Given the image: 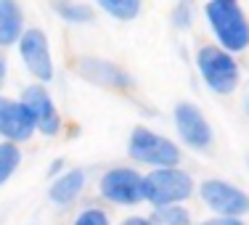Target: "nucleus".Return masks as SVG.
Here are the masks:
<instances>
[{
  "label": "nucleus",
  "instance_id": "f257e3e1",
  "mask_svg": "<svg viewBox=\"0 0 249 225\" xmlns=\"http://www.w3.org/2000/svg\"><path fill=\"white\" fill-rule=\"evenodd\" d=\"M201 16L217 48L233 56L249 51V14L239 0H207Z\"/></svg>",
  "mask_w": 249,
  "mask_h": 225
},
{
  "label": "nucleus",
  "instance_id": "f03ea898",
  "mask_svg": "<svg viewBox=\"0 0 249 225\" xmlns=\"http://www.w3.org/2000/svg\"><path fill=\"white\" fill-rule=\"evenodd\" d=\"M194 67L201 80V85L212 93V96L228 98L244 82V69H241L239 56L217 48L215 43H201L194 53Z\"/></svg>",
  "mask_w": 249,
  "mask_h": 225
},
{
  "label": "nucleus",
  "instance_id": "7ed1b4c3",
  "mask_svg": "<svg viewBox=\"0 0 249 225\" xmlns=\"http://www.w3.org/2000/svg\"><path fill=\"white\" fill-rule=\"evenodd\" d=\"M127 159L133 162V167H143L146 173L151 170H167V167H180L183 162V149L180 143L173 138H167L164 133L146 125H135L127 135Z\"/></svg>",
  "mask_w": 249,
  "mask_h": 225
},
{
  "label": "nucleus",
  "instance_id": "20e7f679",
  "mask_svg": "<svg viewBox=\"0 0 249 225\" xmlns=\"http://www.w3.org/2000/svg\"><path fill=\"white\" fill-rule=\"evenodd\" d=\"M194 196H196V180L183 164L143 173V204H149L151 209L186 204Z\"/></svg>",
  "mask_w": 249,
  "mask_h": 225
},
{
  "label": "nucleus",
  "instance_id": "39448f33",
  "mask_svg": "<svg viewBox=\"0 0 249 225\" xmlns=\"http://www.w3.org/2000/svg\"><path fill=\"white\" fill-rule=\"evenodd\" d=\"M98 199L104 204L135 209L143 204V173L133 164H114L96 180Z\"/></svg>",
  "mask_w": 249,
  "mask_h": 225
},
{
  "label": "nucleus",
  "instance_id": "423d86ee",
  "mask_svg": "<svg viewBox=\"0 0 249 225\" xmlns=\"http://www.w3.org/2000/svg\"><path fill=\"white\" fill-rule=\"evenodd\" d=\"M196 196L210 217H236L244 220L249 215V193L241 186L225 177H204L196 183Z\"/></svg>",
  "mask_w": 249,
  "mask_h": 225
},
{
  "label": "nucleus",
  "instance_id": "0eeeda50",
  "mask_svg": "<svg viewBox=\"0 0 249 225\" xmlns=\"http://www.w3.org/2000/svg\"><path fill=\"white\" fill-rule=\"evenodd\" d=\"M173 127L175 135L180 140V149L186 146L188 151L207 154L215 146V127L210 125L207 114L201 111L199 104L194 101H178L173 106Z\"/></svg>",
  "mask_w": 249,
  "mask_h": 225
},
{
  "label": "nucleus",
  "instance_id": "6e6552de",
  "mask_svg": "<svg viewBox=\"0 0 249 225\" xmlns=\"http://www.w3.org/2000/svg\"><path fill=\"white\" fill-rule=\"evenodd\" d=\"M16 51H19V61L24 72L32 77V82H40V85L48 87V82H53V77H56V61H53V48L45 29L27 27Z\"/></svg>",
  "mask_w": 249,
  "mask_h": 225
},
{
  "label": "nucleus",
  "instance_id": "1a4fd4ad",
  "mask_svg": "<svg viewBox=\"0 0 249 225\" xmlns=\"http://www.w3.org/2000/svg\"><path fill=\"white\" fill-rule=\"evenodd\" d=\"M21 101H24L29 117L35 122V133L45 135V138H58L64 133V120L61 111L56 106V98L51 96V90L40 82H29L21 90Z\"/></svg>",
  "mask_w": 249,
  "mask_h": 225
},
{
  "label": "nucleus",
  "instance_id": "9d476101",
  "mask_svg": "<svg viewBox=\"0 0 249 225\" xmlns=\"http://www.w3.org/2000/svg\"><path fill=\"white\" fill-rule=\"evenodd\" d=\"M74 72L80 74V80L90 82L96 87L104 90H114V93H133L135 80L120 64L109 61V58H98V56H80L74 61Z\"/></svg>",
  "mask_w": 249,
  "mask_h": 225
},
{
  "label": "nucleus",
  "instance_id": "9b49d317",
  "mask_svg": "<svg viewBox=\"0 0 249 225\" xmlns=\"http://www.w3.org/2000/svg\"><path fill=\"white\" fill-rule=\"evenodd\" d=\"M35 122L29 117L27 106L21 98L0 96V140L14 146H24L35 138Z\"/></svg>",
  "mask_w": 249,
  "mask_h": 225
},
{
  "label": "nucleus",
  "instance_id": "f8f14e48",
  "mask_svg": "<svg viewBox=\"0 0 249 225\" xmlns=\"http://www.w3.org/2000/svg\"><path fill=\"white\" fill-rule=\"evenodd\" d=\"M88 170L82 167H69L64 170L58 177H53V180L48 183V199L51 204H56L58 209H67V207H72L77 199L85 193L88 188Z\"/></svg>",
  "mask_w": 249,
  "mask_h": 225
},
{
  "label": "nucleus",
  "instance_id": "ddd939ff",
  "mask_svg": "<svg viewBox=\"0 0 249 225\" xmlns=\"http://www.w3.org/2000/svg\"><path fill=\"white\" fill-rule=\"evenodd\" d=\"M24 32H27L24 5L16 3V0H0V53L16 48Z\"/></svg>",
  "mask_w": 249,
  "mask_h": 225
},
{
  "label": "nucleus",
  "instance_id": "4468645a",
  "mask_svg": "<svg viewBox=\"0 0 249 225\" xmlns=\"http://www.w3.org/2000/svg\"><path fill=\"white\" fill-rule=\"evenodd\" d=\"M51 8L61 21L74 24V27L93 24V21H96V5H90V3H80V0H56Z\"/></svg>",
  "mask_w": 249,
  "mask_h": 225
},
{
  "label": "nucleus",
  "instance_id": "2eb2a0df",
  "mask_svg": "<svg viewBox=\"0 0 249 225\" xmlns=\"http://www.w3.org/2000/svg\"><path fill=\"white\" fill-rule=\"evenodd\" d=\"M96 11H101L104 16H109L114 21L130 24V21H135L143 14V3L141 0H98Z\"/></svg>",
  "mask_w": 249,
  "mask_h": 225
},
{
  "label": "nucleus",
  "instance_id": "dca6fc26",
  "mask_svg": "<svg viewBox=\"0 0 249 225\" xmlns=\"http://www.w3.org/2000/svg\"><path fill=\"white\" fill-rule=\"evenodd\" d=\"M21 162H24V151H21V146L3 143V140H0V188L19 173Z\"/></svg>",
  "mask_w": 249,
  "mask_h": 225
},
{
  "label": "nucleus",
  "instance_id": "f3484780",
  "mask_svg": "<svg viewBox=\"0 0 249 225\" xmlns=\"http://www.w3.org/2000/svg\"><path fill=\"white\" fill-rule=\"evenodd\" d=\"M154 225H196L194 223V212L186 204H173V207H159L151 209Z\"/></svg>",
  "mask_w": 249,
  "mask_h": 225
},
{
  "label": "nucleus",
  "instance_id": "a211bd4d",
  "mask_svg": "<svg viewBox=\"0 0 249 225\" xmlns=\"http://www.w3.org/2000/svg\"><path fill=\"white\" fill-rule=\"evenodd\" d=\"M69 225H114V220H111L109 209H104V207H98V204H88V207H82V209L74 212V217Z\"/></svg>",
  "mask_w": 249,
  "mask_h": 225
},
{
  "label": "nucleus",
  "instance_id": "6ab92c4d",
  "mask_svg": "<svg viewBox=\"0 0 249 225\" xmlns=\"http://www.w3.org/2000/svg\"><path fill=\"white\" fill-rule=\"evenodd\" d=\"M196 21V5L194 3H175L170 8V24H173L178 32H188Z\"/></svg>",
  "mask_w": 249,
  "mask_h": 225
},
{
  "label": "nucleus",
  "instance_id": "aec40b11",
  "mask_svg": "<svg viewBox=\"0 0 249 225\" xmlns=\"http://www.w3.org/2000/svg\"><path fill=\"white\" fill-rule=\"evenodd\" d=\"M196 225H247L244 220H236V217H204Z\"/></svg>",
  "mask_w": 249,
  "mask_h": 225
},
{
  "label": "nucleus",
  "instance_id": "412c9836",
  "mask_svg": "<svg viewBox=\"0 0 249 225\" xmlns=\"http://www.w3.org/2000/svg\"><path fill=\"white\" fill-rule=\"evenodd\" d=\"M114 225H154V220L149 215H127V217H122L120 223H114Z\"/></svg>",
  "mask_w": 249,
  "mask_h": 225
},
{
  "label": "nucleus",
  "instance_id": "4be33fe9",
  "mask_svg": "<svg viewBox=\"0 0 249 225\" xmlns=\"http://www.w3.org/2000/svg\"><path fill=\"white\" fill-rule=\"evenodd\" d=\"M8 77H11L8 58H5V53H0V96H3V87L8 85Z\"/></svg>",
  "mask_w": 249,
  "mask_h": 225
},
{
  "label": "nucleus",
  "instance_id": "5701e85b",
  "mask_svg": "<svg viewBox=\"0 0 249 225\" xmlns=\"http://www.w3.org/2000/svg\"><path fill=\"white\" fill-rule=\"evenodd\" d=\"M64 170H67V167H64V159H53L51 167H48V177L53 180V177H58V175L64 173Z\"/></svg>",
  "mask_w": 249,
  "mask_h": 225
},
{
  "label": "nucleus",
  "instance_id": "b1692460",
  "mask_svg": "<svg viewBox=\"0 0 249 225\" xmlns=\"http://www.w3.org/2000/svg\"><path fill=\"white\" fill-rule=\"evenodd\" d=\"M241 109H244V114L249 117V80H247V90H244V98H241Z\"/></svg>",
  "mask_w": 249,
  "mask_h": 225
},
{
  "label": "nucleus",
  "instance_id": "393cba45",
  "mask_svg": "<svg viewBox=\"0 0 249 225\" xmlns=\"http://www.w3.org/2000/svg\"><path fill=\"white\" fill-rule=\"evenodd\" d=\"M247 170H249V159H247Z\"/></svg>",
  "mask_w": 249,
  "mask_h": 225
}]
</instances>
